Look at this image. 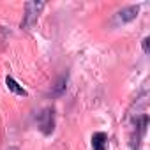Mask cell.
I'll use <instances>...</instances> for the list:
<instances>
[{"label":"cell","mask_w":150,"mask_h":150,"mask_svg":"<svg viewBox=\"0 0 150 150\" xmlns=\"http://www.w3.org/2000/svg\"><path fill=\"white\" fill-rule=\"evenodd\" d=\"M35 120H37L39 131L44 136H50L55 131V110L53 108H44L41 113H37Z\"/></svg>","instance_id":"cell-2"},{"label":"cell","mask_w":150,"mask_h":150,"mask_svg":"<svg viewBox=\"0 0 150 150\" xmlns=\"http://www.w3.org/2000/svg\"><path fill=\"white\" fill-rule=\"evenodd\" d=\"M44 7H46L44 2H37V0L27 2L25 4V14H23V20H21V28H25V30L34 28V25L37 23V20H39Z\"/></svg>","instance_id":"cell-1"},{"label":"cell","mask_w":150,"mask_h":150,"mask_svg":"<svg viewBox=\"0 0 150 150\" xmlns=\"http://www.w3.org/2000/svg\"><path fill=\"white\" fill-rule=\"evenodd\" d=\"M6 87H7L14 96H20V97H27V96H28L27 90H25V88H23L14 78H13V76H7V78H6Z\"/></svg>","instance_id":"cell-5"},{"label":"cell","mask_w":150,"mask_h":150,"mask_svg":"<svg viewBox=\"0 0 150 150\" xmlns=\"http://www.w3.org/2000/svg\"><path fill=\"white\" fill-rule=\"evenodd\" d=\"M92 148L94 150H106L108 148V136L104 132H96L92 136Z\"/></svg>","instance_id":"cell-6"},{"label":"cell","mask_w":150,"mask_h":150,"mask_svg":"<svg viewBox=\"0 0 150 150\" xmlns=\"http://www.w3.org/2000/svg\"><path fill=\"white\" fill-rule=\"evenodd\" d=\"M139 14V6H127L124 9H120L117 14H115V25H124V23H129L132 20H136Z\"/></svg>","instance_id":"cell-4"},{"label":"cell","mask_w":150,"mask_h":150,"mask_svg":"<svg viewBox=\"0 0 150 150\" xmlns=\"http://www.w3.org/2000/svg\"><path fill=\"white\" fill-rule=\"evenodd\" d=\"M7 150H20V148H16V146H9Z\"/></svg>","instance_id":"cell-9"},{"label":"cell","mask_w":150,"mask_h":150,"mask_svg":"<svg viewBox=\"0 0 150 150\" xmlns=\"http://www.w3.org/2000/svg\"><path fill=\"white\" fill-rule=\"evenodd\" d=\"M65 88H67V74H62V76L57 80V83L53 85L51 94H53V96H62V94L65 92Z\"/></svg>","instance_id":"cell-7"},{"label":"cell","mask_w":150,"mask_h":150,"mask_svg":"<svg viewBox=\"0 0 150 150\" xmlns=\"http://www.w3.org/2000/svg\"><path fill=\"white\" fill-rule=\"evenodd\" d=\"M148 42H150V37H145V39L141 41V48H143V53H145V55H148V51H150V50H148Z\"/></svg>","instance_id":"cell-8"},{"label":"cell","mask_w":150,"mask_h":150,"mask_svg":"<svg viewBox=\"0 0 150 150\" xmlns=\"http://www.w3.org/2000/svg\"><path fill=\"white\" fill-rule=\"evenodd\" d=\"M146 125H148V117L146 115H141V117L134 118V131L131 134V150L139 148V141H141L143 134L146 132Z\"/></svg>","instance_id":"cell-3"}]
</instances>
